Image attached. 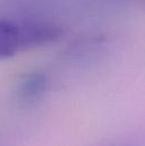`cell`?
Returning <instances> with one entry per match:
<instances>
[{"mask_svg":"<svg viewBox=\"0 0 145 146\" xmlns=\"http://www.w3.org/2000/svg\"><path fill=\"white\" fill-rule=\"evenodd\" d=\"M18 29L22 51L51 43L61 35L58 25L43 21H25L18 23Z\"/></svg>","mask_w":145,"mask_h":146,"instance_id":"cell-1","label":"cell"},{"mask_svg":"<svg viewBox=\"0 0 145 146\" xmlns=\"http://www.w3.org/2000/svg\"><path fill=\"white\" fill-rule=\"evenodd\" d=\"M22 51L18 23L0 18V60L14 57Z\"/></svg>","mask_w":145,"mask_h":146,"instance_id":"cell-2","label":"cell"},{"mask_svg":"<svg viewBox=\"0 0 145 146\" xmlns=\"http://www.w3.org/2000/svg\"><path fill=\"white\" fill-rule=\"evenodd\" d=\"M44 83L45 82H44V78L42 76H40V75L31 76L22 85V93H23V95L26 99L35 98L39 93H41L43 91Z\"/></svg>","mask_w":145,"mask_h":146,"instance_id":"cell-3","label":"cell"}]
</instances>
